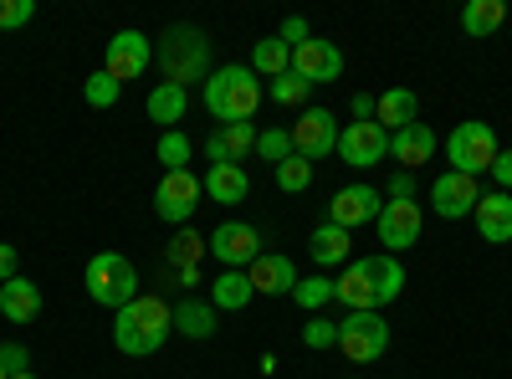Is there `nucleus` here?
<instances>
[{
  "instance_id": "nucleus-14",
  "label": "nucleus",
  "mask_w": 512,
  "mask_h": 379,
  "mask_svg": "<svg viewBox=\"0 0 512 379\" xmlns=\"http://www.w3.org/2000/svg\"><path fill=\"white\" fill-rule=\"evenodd\" d=\"M477 200H482V190H477V180H472V175L446 170V175L431 185V210H436L441 221H461V216H472Z\"/></svg>"
},
{
  "instance_id": "nucleus-30",
  "label": "nucleus",
  "mask_w": 512,
  "mask_h": 379,
  "mask_svg": "<svg viewBox=\"0 0 512 379\" xmlns=\"http://www.w3.org/2000/svg\"><path fill=\"white\" fill-rule=\"evenodd\" d=\"M292 298H297V308H303L308 318H313V313H323V308L333 303V277H297Z\"/></svg>"
},
{
  "instance_id": "nucleus-16",
  "label": "nucleus",
  "mask_w": 512,
  "mask_h": 379,
  "mask_svg": "<svg viewBox=\"0 0 512 379\" xmlns=\"http://www.w3.org/2000/svg\"><path fill=\"white\" fill-rule=\"evenodd\" d=\"M441 149V139L431 134V123H410V129L390 134V159H400V170H420V164H431V154Z\"/></svg>"
},
{
  "instance_id": "nucleus-22",
  "label": "nucleus",
  "mask_w": 512,
  "mask_h": 379,
  "mask_svg": "<svg viewBox=\"0 0 512 379\" xmlns=\"http://www.w3.org/2000/svg\"><path fill=\"white\" fill-rule=\"evenodd\" d=\"M200 185H205V195L216 200V205H241L251 195V180H246L241 164H210Z\"/></svg>"
},
{
  "instance_id": "nucleus-10",
  "label": "nucleus",
  "mask_w": 512,
  "mask_h": 379,
  "mask_svg": "<svg viewBox=\"0 0 512 379\" xmlns=\"http://www.w3.org/2000/svg\"><path fill=\"white\" fill-rule=\"evenodd\" d=\"M379 246L390 251V257H400V251L420 246V231H425V216H420V200H384L379 210Z\"/></svg>"
},
{
  "instance_id": "nucleus-21",
  "label": "nucleus",
  "mask_w": 512,
  "mask_h": 379,
  "mask_svg": "<svg viewBox=\"0 0 512 379\" xmlns=\"http://www.w3.org/2000/svg\"><path fill=\"white\" fill-rule=\"evenodd\" d=\"M41 313V287L31 277H11V282H0V318H11V323H31Z\"/></svg>"
},
{
  "instance_id": "nucleus-28",
  "label": "nucleus",
  "mask_w": 512,
  "mask_h": 379,
  "mask_svg": "<svg viewBox=\"0 0 512 379\" xmlns=\"http://www.w3.org/2000/svg\"><path fill=\"white\" fill-rule=\"evenodd\" d=\"M190 113V93L185 88H175V82H159V88L149 93V118L154 123H164V134L175 129V123Z\"/></svg>"
},
{
  "instance_id": "nucleus-46",
  "label": "nucleus",
  "mask_w": 512,
  "mask_h": 379,
  "mask_svg": "<svg viewBox=\"0 0 512 379\" xmlns=\"http://www.w3.org/2000/svg\"><path fill=\"white\" fill-rule=\"evenodd\" d=\"M11 379H36V374H31V369H26V374H11Z\"/></svg>"
},
{
  "instance_id": "nucleus-35",
  "label": "nucleus",
  "mask_w": 512,
  "mask_h": 379,
  "mask_svg": "<svg viewBox=\"0 0 512 379\" xmlns=\"http://www.w3.org/2000/svg\"><path fill=\"white\" fill-rule=\"evenodd\" d=\"M118 93H123V88H118V82H113L108 72H93L88 82H82V98H88V108H113V103H118Z\"/></svg>"
},
{
  "instance_id": "nucleus-20",
  "label": "nucleus",
  "mask_w": 512,
  "mask_h": 379,
  "mask_svg": "<svg viewBox=\"0 0 512 379\" xmlns=\"http://www.w3.org/2000/svg\"><path fill=\"white\" fill-rule=\"evenodd\" d=\"M333 303H344L349 313H379V303H374V282H369L364 262H349L344 272H338V282H333Z\"/></svg>"
},
{
  "instance_id": "nucleus-42",
  "label": "nucleus",
  "mask_w": 512,
  "mask_h": 379,
  "mask_svg": "<svg viewBox=\"0 0 512 379\" xmlns=\"http://www.w3.org/2000/svg\"><path fill=\"white\" fill-rule=\"evenodd\" d=\"M487 175L497 180V190H507V195H512V149H497V164H492Z\"/></svg>"
},
{
  "instance_id": "nucleus-23",
  "label": "nucleus",
  "mask_w": 512,
  "mask_h": 379,
  "mask_svg": "<svg viewBox=\"0 0 512 379\" xmlns=\"http://www.w3.org/2000/svg\"><path fill=\"white\" fill-rule=\"evenodd\" d=\"M364 262V272H369V282H374V303L384 308V303H395L400 292H405V267H400V257H359Z\"/></svg>"
},
{
  "instance_id": "nucleus-34",
  "label": "nucleus",
  "mask_w": 512,
  "mask_h": 379,
  "mask_svg": "<svg viewBox=\"0 0 512 379\" xmlns=\"http://www.w3.org/2000/svg\"><path fill=\"white\" fill-rule=\"evenodd\" d=\"M256 159H267L277 170L282 159H292V134L287 129H262V134H256Z\"/></svg>"
},
{
  "instance_id": "nucleus-47",
  "label": "nucleus",
  "mask_w": 512,
  "mask_h": 379,
  "mask_svg": "<svg viewBox=\"0 0 512 379\" xmlns=\"http://www.w3.org/2000/svg\"><path fill=\"white\" fill-rule=\"evenodd\" d=\"M0 379H11V374H6V369H0Z\"/></svg>"
},
{
  "instance_id": "nucleus-26",
  "label": "nucleus",
  "mask_w": 512,
  "mask_h": 379,
  "mask_svg": "<svg viewBox=\"0 0 512 379\" xmlns=\"http://www.w3.org/2000/svg\"><path fill=\"white\" fill-rule=\"evenodd\" d=\"M175 333H185V339L205 344V339H216V308L200 303V298H185L175 303Z\"/></svg>"
},
{
  "instance_id": "nucleus-12",
  "label": "nucleus",
  "mask_w": 512,
  "mask_h": 379,
  "mask_svg": "<svg viewBox=\"0 0 512 379\" xmlns=\"http://www.w3.org/2000/svg\"><path fill=\"white\" fill-rule=\"evenodd\" d=\"M338 159L349 164V170H374L379 159H390V134L379 129V123H349V129H338Z\"/></svg>"
},
{
  "instance_id": "nucleus-5",
  "label": "nucleus",
  "mask_w": 512,
  "mask_h": 379,
  "mask_svg": "<svg viewBox=\"0 0 512 379\" xmlns=\"http://www.w3.org/2000/svg\"><path fill=\"white\" fill-rule=\"evenodd\" d=\"M446 159H451L456 175H472V180L487 175L492 164H497V134H492V123H482V118L456 123L451 139H446Z\"/></svg>"
},
{
  "instance_id": "nucleus-48",
  "label": "nucleus",
  "mask_w": 512,
  "mask_h": 379,
  "mask_svg": "<svg viewBox=\"0 0 512 379\" xmlns=\"http://www.w3.org/2000/svg\"><path fill=\"white\" fill-rule=\"evenodd\" d=\"M349 379H364V374H349Z\"/></svg>"
},
{
  "instance_id": "nucleus-41",
  "label": "nucleus",
  "mask_w": 512,
  "mask_h": 379,
  "mask_svg": "<svg viewBox=\"0 0 512 379\" xmlns=\"http://www.w3.org/2000/svg\"><path fill=\"white\" fill-rule=\"evenodd\" d=\"M277 36L287 41V47H292V52H297V47H303V41H313V31H308V21H303V16H287Z\"/></svg>"
},
{
  "instance_id": "nucleus-45",
  "label": "nucleus",
  "mask_w": 512,
  "mask_h": 379,
  "mask_svg": "<svg viewBox=\"0 0 512 379\" xmlns=\"http://www.w3.org/2000/svg\"><path fill=\"white\" fill-rule=\"evenodd\" d=\"M390 200H415V175H410V170H400V175L390 180Z\"/></svg>"
},
{
  "instance_id": "nucleus-17",
  "label": "nucleus",
  "mask_w": 512,
  "mask_h": 379,
  "mask_svg": "<svg viewBox=\"0 0 512 379\" xmlns=\"http://www.w3.org/2000/svg\"><path fill=\"white\" fill-rule=\"evenodd\" d=\"M246 277H251V287L262 292V298H282V292L297 287V267L282 257V251H262V257L246 267Z\"/></svg>"
},
{
  "instance_id": "nucleus-3",
  "label": "nucleus",
  "mask_w": 512,
  "mask_h": 379,
  "mask_svg": "<svg viewBox=\"0 0 512 379\" xmlns=\"http://www.w3.org/2000/svg\"><path fill=\"white\" fill-rule=\"evenodd\" d=\"M154 62L164 67V82H175V88L190 93V82L210 77V41L200 26H169L154 41Z\"/></svg>"
},
{
  "instance_id": "nucleus-38",
  "label": "nucleus",
  "mask_w": 512,
  "mask_h": 379,
  "mask_svg": "<svg viewBox=\"0 0 512 379\" xmlns=\"http://www.w3.org/2000/svg\"><path fill=\"white\" fill-rule=\"evenodd\" d=\"M221 139H226V149H231L236 164H241L246 154H256V129H251V123H226Z\"/></svg>"
},
{
  "instance_id": "nucleus-11",
  "label": "nucleus",
  "mask_w": 512,
  "mask_h": 379,
  "mask_svg": "<svg viewBox=\"0 0 512 379\" xmlns=\"http://www.w3.org/2000/svg\"><path fill=\"white\" fill-rule=\"evenodd\" d=\"M287 134H292V154H303L308 164L338 154V118L328 108H303Z\"/></svg>"
},
{
  "instance_id": "nucleus-32",
  "label": "nucleus",
  "mask_w": 512,
  "mask_h": 379,
  "mask_svg": "<svg viewBox=\"0 0 512 379\" xmlns=\"http://www.w3.org/2000/svg\"><path fill=\"white\" fill-rule=\"evenodd\" d=\"M308 185H313V164H308L303 154H292V159L277 164V190H282V195H303Z\"/></svg>"
},
{
  "instance_id": "nucleus-9",
  "label": "nucleus",
  "mask_w": 512,
  "mask_h": 379,
  "mask_svg": "<svg viewBox=\"0 0 512 379\" xmlns=\"http://www.w3.org/2000/svg\"><path fill=\"white\" fill-rule=\"evenodd\" d=\"M205 246L226 272H246L256 257H262V236H256V226H246V221H221L205 236Z\"/></svg>"
},
{
  "instance_id": "nucleus-7",
  "label": "nucleus",
  "mask_w": 512,
  "mask_h": 379,
  "mask_svg": "<svg viewBox=\"0 0 512 379\" xmlns=\"http://www.w3.org/2000/svg\"><path fill=\"white\" fill-rule=\"evenodd\" d=\"M200 195H205L200 175H190V170L164 175L159 190H154V216H159L164 226H190V216L200 210Z\"/></svg>"
},
{
  "instance_id": "nucleus-4",
  "label": "nucleus",
  "mask_w": 512,
  "mask_h": 379,
  "mask_svg": "<svg viewBox=\"0 0 512 379\" xmlns=\"http://www.w3.org/2000/svg\"><path fill=\"white\" fill-rule=\"evenodd\" d=\"M82 282H88V298L113 308V313L139 298V272L123 251H98V257L88 262V272H82Z\"/></svg>"
},
{
  "instance_id": "nucleus-31",
  "label": "nucleus",
  "mask_w": 512,
  "mask_h": 379,
  "mask_svg": "<svg viewBox=\"0 0 512 379\" xmlns=\"http://www.w3.org/2000/svg\"><path fill=\"white\" fill-rule=\"evenodd\" d=\"M190 154H195V144L180 134V129H169V134H159V164H164V175H175V170H190Z\"/></svg>"
},
{
  "instance_id": "nucleus-8",
  "label": "nucleus",
  "mask_w": 512,
  "mask_h": 379,
  "mask_svg": "<svg viewBox=\"0 0 512 379\" xmlns=\"http://www.w3.org/2000/svg\"><path fill=\"white\" fill-rule=\"evenodd\" d=\"M154 67V41L144 36V31H118L108 47H103V72L118 82H134V77H144Z\"/></svg>"
},
{
  "instance_id": "nucleus-13",
  "label": "nucleus",
  "mask_w": 512,
  "mask_h": 379,
  "mask_svg": "<svg viewBox=\"0 0 512 379\" xmlns=\"http://www.w3.org/2000/svg\"><path fill=\"white\" fill-rule=\"evenodd\" d=\"M379 210H384V200H379L374 185H344V190H333V200H328V221L354 231L364 221H379Z\"/></svg>"
},
{
  "instance_id": "nucleus-36",
  "label": "nucleus",
  "mask_w": 512,
  "mask_h": 379,
  "mask_svg": "<svg viewBox=\"0 0 512 379\" xmlns=\"http://www.w3.org/2000/svg\"><path fill=\"white\" fill-rule=\"evenodd\" d=\"M303 344H308V349H338V323L323 318V313H313V318L303 323Z\"/></svg>"
},
{
  "instance_id": "nucleus-18",
  "label": "nucleus",
  "mask_w": 512,
  "mask_h": 379,
  "mask_svg": "<svg viewBox=\"0 0 512 379\" xmlns=\"http://www.w3.org/2000/svg\"><path fill=\"white\" fill-rule=\"evenodd\" d=\"M472 221H477L482 241L507 246V241H512V195H507V190L482 195V200H477V210H472Z\"/></svg>"
},
{
  "instance_id": "nucleus-37",
  "label": "nucleus",
  "mask_w": 512,
  "mask_h": 379,
  "mask_svg": "<svg viewBox=\"0 0 512 379\" xmlns=\"http://www.w3.org/2000/svg\"><path fill=\"white\" fill-rule=\"evenodd\" d=\"M205 251H210V246H205L195 231H180V236H175V246H169V262H175V267H195V262L205 257Z\"/></svg>"
},
{
  "instance_id": "nucleus-2",
  "label": "nucleus",
  "mask_w": 512,
  "mask_h": 379,
  "mask_svg": "<svg viewBox=\"0 0 512 379\" xmlns=\"http://www.w3.org/2000/svg\"><path fill=\"white\" fill-rule=\"evenodd\" d=\"M200 98H205L210 118H221V129H226V123H251L256 108H262V98H267V88L251 67L231 62V67H216L200 82Z\"/></svg>"
},
{
  "instance_id": "nucleus-25",
  "label": "nucleus",
  "mask_w": 512,
  "mask_h": 379,
  "mask_svg": "<svg viewBox=\"0 0 512 379\" xmlns=\"http://www.w3.org/2000/svg\"><path fill=\"white\" fill-rule=\"evenodd\" d=\"M308 251H313V262H318V267H338V262H349L354 241H349V231H344V226L323 221V226L308 236Z\"/></svg>"
},
{
  "instance_id": "nucleus-44",
  "label": "nucleus",
  "mask_w": 512,
  "mask_h": 379,
  "mask_svg": "<svg viewBox=\"0 0 512 379\" xmlns=\"http://www.w3.org/2000/svg\"><path fill=\"white\" fill-rule=\"evenodd\" d=\"M205 159H210V164H236V159H231V149H226V139H221V134H210V139H205Z\"/></svg>"
},
{
  "instance_id": "nucleus-43",
  "label": "nucleus",
  "mask_w": 512,
  "mask_h": 379,
  "mask_svg": "<svg viewBox=\"0 0 512 379\" xmlns=\"http://www.w3.org/2000/svg\"><path fill=\"white\" fill-rule=\"evenodd\" d=\"M16 262H21V257H16V246H11V241H0V282L21 277V272H16Z\"/></svg>"
},
{
  "instance_id": "nucleus-40",
  "label": "nucleus",
  "mask_w": 512,
  "mask_h": 379,
  "mask_svg": "<svg viewBox=\"0 0 512 379\" xmlns=\"http://www.w3.org/2000/svg\"><path fill=\"white\" fill-rule=\"evenodd\" d=\"M0 369H6V374H26L31 369V354H26V344H0Z\"/></svg>"
},
{
  "instance_id": "nucleus-19",
  "label": "nucleus",
  "mask_w": 512,
  "mask_h": 379,
  "mask_svg": "<svg viewBox=\"0 0 512 379\" xmlns=\"http://www.w3.org/2000/svg\"><path fill=\"white\" fill-rule=\"evenodd\" d=\"M374 123L384 134H400L410 129V123H420V98L410 88H390V93H379L374 98Z\"/></svg>"
},
{
  "instance_id": "nucleus-29",
  "label": "nucleus",
  "mask_w": 512,
  "mask_h": 379,
  "mask_svg": "<svg viewBox=\"0 0 512 379\" xmlns=\"http://www.w3.org/2000/svg\"><path fill=\"white\" fill-rule=\"evenodd\" d=\"M251 72L256 77H282V72H292V47L282 36H262L251 47Z\"/></svg>"
},
{
  "instance_id": "nucleus-33",
  "label": "nucleus",
  "mask_w": 512,
  "mask_h": 379,
  "mask_svg": "<svg viewBox=\"0 0 512 379\" xmlns=\"http://www.w3.org/2000/svg\"><path fill=\"white\" fill-rule=\"evenodd\" d=\"M308 93H313V82H308V77H297V72H282V77H272V88H267V98H272V103H282V108L308 103Z\"/></svg>"
},
{
  "instance_id": "nucleus-39",
  "label": "nucleus",
  "mask_w": 512,
  "mask_h": 379,
  "mask_svg": "<svg viewBox=\"0 0 512 379\" xmlns=\"http://www.w3.org/2000/svg\"><path fill=\"white\" fill-rule=\"evenodd\" d=\"M36 16V0H0V31H16Z\"/></svg>"
},
{
  "instance_id": "nucleus-15",
  "label": "nucleus",
  "mask_w": 512,
  "mask_h": 379,
  "mask_svg": "<svg viewBox=\"0 0 512 379\" xmlns=\"http://www.w3.org/2000/svg\"><path fill=\"white\" fill-rule=\"evenodd\" d=\"M292 72L308 77L313 88H318V82H338V72H344V52H338V41L313 36V41H303V47L292 52Z\"/></svg>"
},
{
  "instance_id": "nucleus-6",
  "label": "nucleus",
  "mask_w": 512,
  "mask_h": 379,
  "mask_svg": "<svg viewBox=\"0 0 512 379\" xmlns=\"http://www.w3.org/2000/svg\"><path fill=\"white\" fill-rule=\"evenodd\" d=\"M384 349H390V323L379 313H349L338 323V354L349 364H374L384 359Z\"/></svg>"
},
{
  "instance_id": "nucleus-1",
  "label": "nucleus",
  "mask_w": 512,
  "mask_h": 379,
  "mask_svg": "<svg viewBox=\"0 0 512 379\" xmlns=\"http://www.w3.org/2000/svg\"><path fill=\"white\" fill-rule=\"evenodd\" d=\"M169 333H175V308H169L164 298H154V292H139L128 308L113 313V344L128 359L159 354L169 344Z\"/></svg>"
},
{
  "instance_id": "nucleus-24",
  "label": "nucleus",
  "mask_w": 512,
  "mask_h": 379,
  "mask_svg": "<svg viewBox=\"0 0 512 379\" xmlns=\"http://www.w3.org/2000/svg\"><path fill=\"white\" fill-rule=\"evenodd\" d=\"M502 21H507V0H466V6H461V31L472 41L502 31Z\"/></svg>"
},
{
  "instance_id": "nucleus-27",
  "label": "nucleus",
  "mask_w": 512,
  "mask_h": 379,
  "mask_svg": "<svg viewBox=\"0 0 512 379\" xmlns=\"http://www.w3.org/2000/svg\"><path fill=\"white\" fill-rule=\"evenodd\" d=\"M251 298H256V287H251L246 272H221L216 287H210V308L216 313H241Z\"/></svg>"
}]
</instances>
